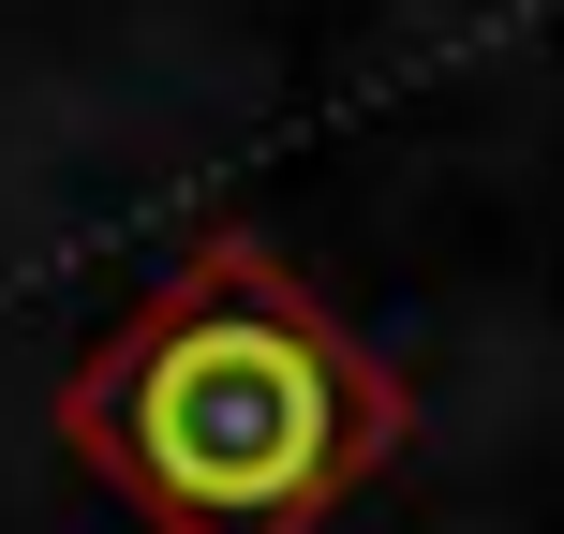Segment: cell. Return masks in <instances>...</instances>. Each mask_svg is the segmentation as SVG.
Returning <instances> with one entry per match:
<instances>
[{
	"label": "cell",
	"instance_id": "cell-1",
	"mask_svg": "<svg viewBox=\"0 0 564 534\" xmlns=\"http://www.w3.org/2000/svg\"><path fill=\"white\" fill-rule=\"evenodd\" d=\"M59 446L134 534H327L416 446V401L268 238L208 224L59 371Z\"/></svg>",
	"mask_w": 564,
	"mask_h": 534
}]
</instances>
